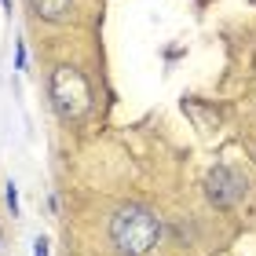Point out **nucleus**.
Here are the masks:
<instances>
[{
    "label": "nucleus",
    "instance_id": "1",
    "mask_svg": "<svg viewBox=\"0 0 256 256\" xmlns=\"http://www.w3.org/2000/svg\"><path fill=\"white\" fill-rule=\"evenodd\" d=\"M110 242L121 256H146L161 242V220L146 205H121L110 220Z\"/></svg>",
    "mask_w": 256,
    "mask_h": 256
},
{
    "label": "nucleus",
    "instance_id": "2",
    "mask_svg": "<svg viewBox=\"0 0 256 256\" xmlns=\"http://www.w3.org/2000/svg\"><path fill=\"white\" fill-rule=\"evenodd\" d=\"M48 96H52V106L62 121H80L92 110V84H88V77L70 62L52 70Z\"/></svg>",
    "mask_w": 256,
    "mask_h": 256
},
{
    "label": "nucleus",
    "instance_id": "3",
    "mask_svg": "<svg viewBox=\"0 0 256 256\" xmlns=\"http://www.w3.org/2000/svg\"><path fill=\"white\" fill-rule=\"evenodd\" d=\"M242 194H246V180H242L234 168L216 165V168L205 172V198H208L216 208H230Z\"/></svg>",
    "mask_w": 256,
    "mask_h": 256
},
{
    "label": "nucleus",
    "instance_id": "4",
    "mask_svg": "<svg viewBox=\"0 0 256 256\" xmlns=\"http://www.w3.org/2000/svg\"><path fill=\"white\" fill-rule=\"evenodd\" d=\"M30 4L44 22H66L74 11V0H30Z\"/></svg>",
    "mask_w": 256,
    "mask_h": 256
},
{
    "label": "nucleus",
    "instance_id": "5",
    "mask_svg": "<svg viewBox=\"0 0 256 256\" xmlns=\"http://www.w3.org/2000/svg\"><path fill=\"white\" fill-rule=\"evenodd\" d=\"M8 205H11V216L18 212V190H15V183H8Z\"/></svg>",
    "mask_w": 256,
    "mask_h": 256
},
{
    "label": "nucleus",
    "instance_id": "6",
    "mask_svg": "<svg viewBox=\"0 0 256 256\" xmlns=\"http://www.w3.org/2000/svg\"><path fill=\"white\" fill-rule=\"evenodd\" d=\"M33 256H48V242H44V238L33 242Z\"/></svg>",
    "mask_w": 256,
    "mask_h": 256
}]
</instances>
